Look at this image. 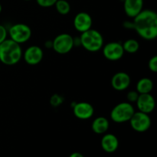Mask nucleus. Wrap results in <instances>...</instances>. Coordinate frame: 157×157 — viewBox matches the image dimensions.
<instances>
[{
	"instance_id": "10",
	"label": "nucleus",
	"mask_w": 157,
	"mask_h": 157,
	"mask_svg": "<svg viewBox=\"0 0 157 157\" xmlns=\"http://www.w3.org/2000/svg\"><path fill=\"white\" fill-rule=\"evenodd\" d=\"M136 104V107L139 109V111L148 114L152 113L156 107V101L150 93L140 94Z\"/></svg>"
},
{
	"instance_id": "27",
	"label": "nucleus",
	"mask_w": 157,
	"mask_h": 157,
	"mask_svg": "<svg viewBox=\"0 0 157 157\" xmlns=\"http://www.w3.org/2000/svg\"><path fill=\"white\" fill-rule=\"evenodd\" d=\"M25 1H31V0H25Z\"/></svg>"
},
{
	"instance_id": "2",
	"label": "nucleus",
	"mask_w": 157,
	"mask_h": 157,
	"mask_svg": "<svg viewBox=\"0 0 157 157\" xmlns=\"http://www.w3.org/2000/svg\"><path fill=\"white\" fill-rule=\"evenodd\" d=\"M22 54L20 44L10 38L0 44V61L6 65L16 64L22 58Z\"/></svg>"
},
{
	"instance_id": "7",
	"label": "nucleus",
	"mask_w": 157,
	"mask_h": 157,
	"mask_svg": "<svg viewBox=\"0 0 157 157\" xmlns=\"http://www.w3.org/2000/svg\"><path fill=\"white\" fill-rule=\"evenodd\" d=\"M129 122L132 129L139 133L147 131L150 128L152 124L150 115L141 111H135Z\"/></svg>"
},
{
	"instance_id": "8",
	"label": "nucleus",
	"mask_w": 157,
	"mask_h": 157,
	"mask_svg": "<svg viewBox=\"0 0 157 157\" xmlns=\"http://www.w3.org/2000/svg\"><path fill=\"white\" fill-rule=\"evenodd\" d=\"M103 55L107 60L111 61H119L124 55L122 44L117 41H111L103 46Z\"/></svg>"
},
{
	"instance_id": "9",
	"label": "nucleus",
	"mask_w": 157,
	"mask_h": 157,
	"mask_svg": "<svg viewBox=\"0 0 157 157\" xmlns=\"http://www.w3.org/2000/svg\"><path fill=\"white\" fill-rule=\"evenodd\" d=\"M25 61L29 65H36L43 59V50L38 45H32L28 48L22 54Z\"/></svg>"
},
{
	"instance_id": "3",
	"label": "nucleus",
	"mask_w": 157,
	"mask_h": 157,
	"mask_svg": "<svg viewBox=\"0 0 157 157\" xmlns=\"http://www.w3.org/2000/svg\"><path fill=\"white\" fill-rule=\"evenodd\" d=\"M80 43L84 49L90 52H97L104 46V38L96 29H89L81 33Z\"/></svg>"
},
{
	"instance_id": "19",
	"label": "nucleus",
	"mask_w": 157,
	"mask_h": 157,
	"mask_svg": "<svg viewBox=\"0 0 157 157\" xmlns=\"http://www.w3.org/2000/svg\"><path fill=\"white\" fill-rule=\"evenodd\" d=\"M57 12L62 15H66L70 12L71 5L66 0H58L55 4Z\"/></svg>"
},
{
	"instance_id": "26",
	"label": "nucleus",
	"mask_w": 157,
	"mask_h": 157,
	"mask_svg": "<svg viewBox=\"0 0 157 157\" xmlns=\"http://www.w3.org/2000/svg\"><path fill=\"white\" fill-rule=\"evenodd\" d=\"M2 10V5L0 4V13H1Z\"/></svg>"
},
{
	"instance_id": "20",
	"label": "nucleus",
	"mask_w": 157,
	"mask_h": 157,
	"mask_svg": "<svg viewBox=\"0 0 157 157\" xmlns=\"http://www.w3.org/2000/svg\"><path fill=\"white\" fill-rule=\"evenodd\" d=\"M63 101H64V98L61 95L55 94L52 95V98H51L50 104L53 107H58V106L62 104Z\"/></svg>"
},
{
	"instance_id": "4",
	"label": "nucleus",
	"mask_w": 157,
	"mask_h": 157,
	"mask_svg": "<svg viewBox=\"0 0 157 157\" xmlns=\"http://www.w3.org/2000/svg\"><path fill=\"white\" fill-rule=\"evenodd\" d=\"M135 113L133 104L129 102H122L117 104L110 112V119L117 124L129 122Z\"/></svg>"
},
{
	"instance_id": "6",
	"label": "nucleus",
	"mask_w": 157,
	"mask_h": 157,
	"mask_svg": "<svg viewBox=\"0 0 157 157\" xmlns=\"http://www.w3.org/2000/svg\"><path fill=\"white\" fill-rule=\"evenodd\" d=\"M75 45L74 38L67 33H62L57 35L52 41V48L60 55L69 53Z\"/></svg>"
},
{
	"instance_id": "17",
	"label": "nucleus",
	"mask_w": 157,
	"mask_h": 157,
	"mask_svg": "<svg viewBox=\"0 0 157 157\" xmlns=\"http://www.w3.org/2000/svg\"><path fill=\"white\" fill-rule=\"evenodd\" d=\"M153 89V82L150 78H143L139 80L136 86V90L141 94H150Z\"/></svg>"
},
{
	"instance_id": "13",
	"label": "nucleus",
	"mask_w": 157,
	"mask_h": 157,
	"mask_svg": "<svg viewBox=\"0 0 157 157\" xmlns=\"http://www.w3.org/2000/svg\"><path fill=\"white\" fill-rule=\"evenodd\" d=\"M131 83V79L128 74L120 71L115 74L111 78V86L114 90L123 91L129 87Z\"/></svg>"
},
{
	"instance_id": "18",
	"label": "nucleus",
	"mask_w": 157,
	"mask_h": 157,
	"mask_svg": "<svg viewBox=\"0 0 157 157\" xmlns=\"http://www.w3.org/2000/svg\"><path fill=\"white\" fill-rule=\"evenodd\" d=\"M122 45L124 48V52H127L129 54L136 53L140 49V44L138 41L136 39H133V38L126 40Z\"/></svg>"
},
{
	"instance_id": "21",
	"label": "nucleus",
	"mask_w": 157,
	"mask_h": 157,
	"mask_svg": "<svg viewBox=\"0 0 157 157\" xmlns=\"http://www.w3.org/2000/svg\"><path fill=\"white\" fill-rule=\"evenodd\" d=\"M139 95L140 94L138 93L136 90H130V91H129L127 94V101H128V102L130 103V104H132V103H136V101H137Z\"/></svg>"
},
{
	"instance_id": "1",
	"label": "nucleus",
	"mask_w": 157,
	"mask_h": 157,
	"mask_svg": "<svg viewBox=\"0 0 157 157\" xmlns=\"http://www.w3.org/2000/svg\"><path fill=\"white\" fill-rule=\"evenodd\" d=\"M127 29H133L145 40H153L157 37V14L150 9H143L133 21H124Z\"/></svg>"
},
{
	"instance_id": "22",
	"label": "nucleus",
	"mask_w": 157,
	"mask_h": 157,
	"mask_svg": "<svg viewBox=\"0 0 157 157\" xmlns=\"http://www.w3.org/2000/svg\"><path fill=\"white\" fill-rule=\"evenodd\" d=\"M58 0H36V2L41 7L43 8H49L55 6V2Z\"/></svg>"
},
{
	"instance_id": "24",
	"label": "nucleus",
	"mask_w": 157,
	"mask_h": 157,
	"mask_svg": "<svg viewBox=\"0 0 157 157\" xmlns=\"http://www.w3.org/2000/svg\"><path fill=\"white\" fill-rule=\"evenodd\" d=\"M8 36V31L6 29L4 25H0V44L2 42L5 41L6 39H7Z\"/></svg>"
},
{
	"instance_id": "25",
	"label": "nucleus",
	"mask_w": 157,
	"mask_h": 157,
	"mask_svg": "<svg viewBox=\"0 0 157 157\" xmlns=\"http://www.w3.org/2000/svg\"><path fill=\"white\" fill-rule=\"evenodd\" d=\"M69 157H84V155L81 154V153H78V152H75V153H71V154L69 156Z\"/></svg>"
},
{
	"instance_id": "15",
	"label": "nucleus",
	"mask_w": 157,
	"mask_h": 157,
	"mask_svg": "<svg viewBox=\"0 0 157 157\" xmlns=\"http://www.w3.org/2000/svg\"><path fill=\"white\" fill-rule=\"evenodd\" d=\"M101 147L103 150L108 153H114L119 147V140L114 134L106 133L101 139Z\"/></svg>"
},
{
	"instance_id": "12",
	"label": "nucleus",
	"mask_w": 157,
	"mask_h": 157,
	"mask_svg": "<svg viewBox=\"0 0 157 157\" xmlns=\"http://www.w3.org/2000/svg\"><path fill=\"white\" fill-rule=\"evenodd\" d=\"M74 115L80 120H88L94 113V107L87 102L76 103L73 106Z\"/></svg>"
},
{
	"instance_id": "16",
	"label": "nucleus",
	"mask_w": 157,
	"mask_h": 157,
	"mask_svg": "<svg viewBox=\"0 0 157 157\" xmlns=\"http://www.w3.org/2000/svg\"><path fill=\"white\" fill-rule=\"evenodd\" d=\"M110 127L109 121L104 117H98L95 118L91 124V128L94 133L97 134H104L108 130Z\"/></svg>"
},
{
	"instance_id": "5",
	"label": "nucleus",
	"mask_w": 157,
	"mask_h": 157,
	"mask_svg": "<svg viewBox=\"0 0 157 157\" xmlns=\"http://www.w3.org/2000/svg\"><path fill=\"white\" fill-rule=\"evenodd\" d=\"M10 39L21 44L29 41L32 37V29L24 23H17L11 26L9 29Z\"/></svg>"
},
{
	"instance_id": "23",
	"label": "nucleus",
	"mask_w": 157,
	"mask_h": 157,
	"mask_svg": "<svg viewBox=\"0 0 157 157\" xmlns=\"http://www.w3.org/2000/svg\"><path fill=\"white\" fill-rule=\"evenodd\" d=\"M148 67L152 72L156 73L157 72V56L152 57L148 62Z\"/></svg>"
},
{
	"instance_id": "14",
	"label": "nucleus",
	"mask_w": 157,
	"mask_h": 157,
	"mask_svg": "<svg viewBox=\"0 0 157 157\" xmlns=\"http://www.w3.org/2000/svg\"><path fill=\"white\" fill-rule=\"evenodd\" d=\"M144 9V0H124V9L126 15L133 18Z\"/></svg>"
},
{
	"instance_id": "11",
	"label": "nucleus",
	"mask_w": 157,
	"mask_h": 157,
	"mask_svg": "<svg viewBox=\"0 0 157 157\" xmlns=\"http://www.w3.org/2000/svg\"><path fill=\"white\" fill-rule=\"evenodd\" d=\"M92 23H93V20H92L91 16L90 14L87 12H79L75 15L74 18V27L78 32L81 33L91 29Z\"/></svg>"
}]
</instances>
